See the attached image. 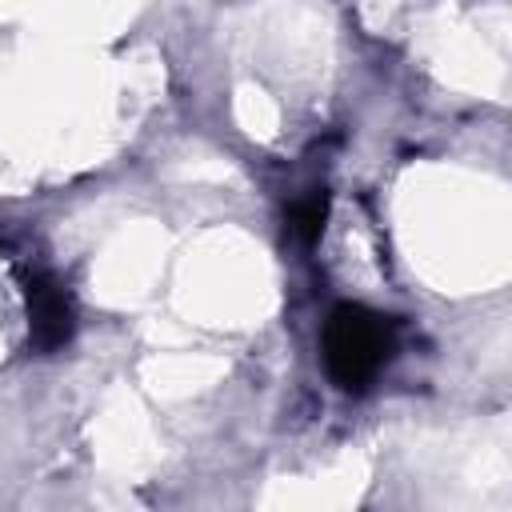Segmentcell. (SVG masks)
<instances>
[{"label": "cell", "instance_id": "1", "mask_svg": "<svg viewBox=\"0 0 512 512\" xmlns=\"http://www.w3.org/2000/svg\"><path fill=\"white\" fill-rule=\"evenodd\" d=\"M392 356V320L360 304H340L324 328V360L344 392H364Z\"/></svg>", "mask_w": 512, "mask_h": 512}, {"label": "cell", "instance_id": "3", "mask_svg": "<svg viewBox=\"0 0 512 512\" xmlns=\"http://www.w3.org/2000/svg\"><path fill=\"white\" fill-rule=\"evenodd\" d=\"M324 216H328V200H324V192H312L308 200H300L292 208V228L300 232V240H316L324 228Z\"/></svg>", "mask_w": 512, "mask_h": 512}, {"label": "cell", "instance_id": "2", "mask_svg": "<svg viewBox=\"0 0 512 512\" xmlns=\"http://www.w3.org/2000/svg\"><path fill=\"white\" fill-rule=\"evenodd\" d=\"M28 316H32V344L40 352H56L60 344H68V336H72V300L44 272L28 276Z\"/></svg>", "mask_w": 512, "mask_h": 512}]
</instances>
